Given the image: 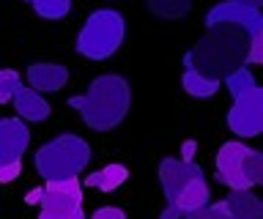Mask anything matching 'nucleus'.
Listing matches in <instances>:
<instances>
[{
    "label": "nucleus",
    "mask_w": 263,
    "mask_h": 219,
    "mask_svg": "<svg viewBox=\"0 0 263 219\" xmlns=\"http://www.w3.org/2000/svg\"><path fill=\"white\" fill-rule=\"evenodd\" d=\"M11 102H14V110L20 112V121H47L49 112H52V107L44 102V96L25 88L22 83L16 85Z\"/></svg>",
    "instance_id": "obj_12"
},
{
    "label": "nucleus",
    "mask_w": 263,
    "mask_h": 219,
    "mask_svg": "<svg viewBox=\"0 0 263 219\" xmlns=\"http://www.w3.org/2000/svg\"><path fill=\"white\" fill-rule=\"evenodd\" d=\"M184 219H228V214L222 208V203H209V206H203L200 211H195V214H189Z\"/></svg>",
    "instance_id": "obj_19"
},
{
    "label": "nucleus",
    "mask_w": 263,
    "mask_h": 219,
    "mask_svg": "<svg viewBox=\"0 0 263 219\" xmlns=\"http://www.w3.org/2000/svg\"><path fill=\"white\" fill-rule=\"evenodd\" d=\"M145 6L159 19H184L192 9V0H145Z\"/></svg>",
    "instance_id": "obj_16"
},
{
    "label": "nucleus",
    "mask_w": 263,
    "mask_h": 219,
    "mask_svg": "<svg viewBox=\"0 0 263 219\" xmlns=\"http://www.w3.org/2000/svg\"><path fill=\"white\" fill-rule=\"evenodd\" d=\"M28 3L44 19H63L71 11V0H28Z\"/></svg>",
    "instance_id": "obj_17"
},
{
    "label": "nucleus",
    "mask_w": 263,
    "mask_h": 219,
    "mask_svg": "<svg viewBox=\"0 0 263 219\" xmlns=\"http://www.w3.org/2000/svg\"><path fill=\"white\" fill-rule=\"evenodd\" d=\"M90 162V145L77 134H61L36 151V170L47 184L77 178Z\"/></svg>",
    "instance_id": "obj_5"
},
{
    "label": "nucleus",
    "mask_w": 263,
    "mask_h": 219,
    "mask_svg": "<svg viewBox=\"0 0 263 219\" xmlns=\"http://www.w3.org/2000/svg\"><path fill=\"white\" fill-rule=\"evenodd\" d=\"M181 85H184V91L189 96H195V99H209V96H214L219 91V83L217 79H209L203 74H197V71L186 69L184 77H181Z\"/></svg>",
    "instance_id": "obj_15"
},
{
    "label": "nucleus",
    "mask_w": 263,
    "mask_h": 219,
    "mask_svg": "<svg viewBox=\"0 0 263 219\" xmlns=\"http://www.w3.org/2000/svg\"><path fill=\"white\" fill-rule=\"evenodd\" d=\"M126 36V22L118 11L99 9L85 19L80 36H77V52L88 61H107L115 55Z\"/></svg>",
    "instance_id": "obj_6"
},
{
    "label": "nucleus",
    "mask_w": 263,
    "mask_h": 219,
    "mask_svg": "<svg viewBox=\"0 0 263 219\" xmlns=\"http://www.w3.org/2000/svg\"><path fill=\"white\" fill-rule=\"evenodd\" d=\"M247 52H250V36L241 28L233 25H214L209 28L200 42L186 52V69L197 71V74L209 79H225L230 71L247 63Z\"/></svg>",
    "instance_id": "obj_1"
},
{
    "label": "nucleus",
    "mask_w": 263,
    "mask_h": 219,
    "mask_svg": "<svg viewBox=\"0 0 263 219\" xmlns=\"http://www.w3.org/2000/svg\"><path fill=\"white\" fill-rule=\"evenodd\" d=\"M30 145V129L20 118H0V167L22 162Z\"/></svg>",
    "instance_id": "obj_10"
},
{
    "label": "nucleus",
    "mask_w": 263,
    "mask_h": 219,
    "mask_svg": "<svg viewBox=\"0 0 263 219\" xmlns=\"http://www.w3.org/2000/svg\"><path fill=\"white\" fill-rule=\"evenodd\" d=\"M195 148H197L195 143H186V145H184V162H192V156H195Z\"/></svg>",
    "instance_id": "obj_22"
},
{
    "label": "nucleus",
    "mask_w": 263,
    "mask_h": 219,
    "mask_svg": "<svg viewBox=\"0 0 263 219\" xmlns=\"http://www.w3.org/2000/svg\"><path fill=\"white\" fill-rule=\"evenodd\" d=\"M217 178L230 189H252L263 184V156L260 151L247 148L244 143H225L217 151Z\"/></svg>",
    "instance_id": "obj_7"
},
{
    "label": "nucleus",
    "mask_w": 263,
    "mask_h": 219,
    "mask_svg": "<svg viewBox=\"0 0 263 219\" xmlns=\"http://www.w3.org/2000/svg\"><path fill=\"white\" fill-rule=\"evenodd\" d=\"M238 3H247V6H260V0H238Z\"/></svg>",
    "instance_id": "obj_23"
},
{
    "label": "nucleus",
    "mask_w": 263,
    "mask_h": 219,
    "mask_svg": "<svg viewBox=\"0 0 263 219\" xmlns=\"http://www.w3.org/2000/svg\"><path fill=\"white\" fill-rule=\"evenodd\" d=\"M225 85L233 96V110L228 112V129L241 140L258 137L263 132V88H258L247 66L230 71L225 77Z\"/></svg>",
    "instance_id": "obj_4"
},
{
    "label": "nucleus",
    "mask_w": 263,
    "mask_h": 219,
    "mask_svg": "<svg viewBox=\"0 0 263 219\" xmlns=\"http://www.w3.org/2000/svg\"><path fill=\"white\" fill-rule=\"evenodd\" d=\"M126 178H129V170L123 165H107L102 170H96V173H90L85 178V186H90V189H102V192H112V189H118Z\"/></svg>",
    "instance_id": "obj_14"
},
{
    "label": "nucleus",
    "mask_w": 263,
    "mask_h": 219,
    "mask_svg": "<svg viewBox=\"0 0 263 219\" xmlns=\"http://www.w3.org/2000/svg\"><path fill=\"white\" fill-rule=\"evenodd\" d=\"M205 25H233L241 28L247 36H263V17L258 11V6H247L238 3V0H225V3L214 6V9L205 14Z\"/></svg>",
    "instance_id": "obj_9"
},
{
    "label": "nucleus",
    "mask_w": 263,
    "mask_h": 219,
    "mask_svg": "<svg viewBox=\"0 0 263 219\" xmlns=\"http://www.w3.org/2000/svg\"><path fill=\"white\" fill-rule=\"evenodd\" d=\"M90 219H126V214L118 208V206H104V208H99L90 214Z\"/></svg>",
    "instance_id": "obj_20"
},
{
    "label": "nucleus",
    "mask_w": 263,
    "mask_h": 219,
    "mask_svg": "<svg viewBox=\"0 0 263 219\" xmlns=\"http://www.w3.org/2000/svg\"><path fill=\"white\" fill-rule=\"evenodd\" d=\"M39 203H41L39 219H85V214H82L80 178H66V181L47 184Z\"/></svg>",
    "instance_id": "obj_8"
},
{
    "label": "nucleus",
    "mask_w": 263,
    "mask_h": 219,
    "mask_svg": "<svg viewBox=\"0 0 263 219\" xmlns=\"http://www.w3.org/2000/svg\"><path fill=\"white\" fill-rule=\"evenodd\" d=\"M69 83V69L61 63H33L28 66V85L36 93H55Z\"/></svg>",
    "instance_id": "obj_11"
},
{
    "label": "nucleus",
    "mask_w": 263,
    "mask_h": 219,
    "mask_svg": "<svg viewBox=\"0 0 263 219\" xmlns=\"http://www.w3.org/2000/svg\"><path fill=\"white\" fill-rule=\"evenodd\" d=\"M20 173H22V162H14V165H3V167H0V184H11Z\"/></svg>",
    "instance_id": "obj_21"
},
{
    "label": "nucleus",
    "mask_w": 263,
    "mask_h": 219,
    "mask_svg": "<svg viewBox=\"0 0 263 219\" xmlns=\"http://www.w3.org/2000/svg\"><path fill=\"white\" fill-rule=\"evenodd\" d=\"M22 79L20 74H16L14 69H3L0 71V104H6V102H11V96L16 91V85H20Z\"/></svg>",
    "instance_id": "obj_18"
},
{
    "label": "nucleus",
    "mask_w": 263,
    "mask_h": 219,
    "mask_svg": "<svg viewBox=\"0 0 263 219\" xmlns=\"http://www.w3.org/2000/svg\"><path fill=\"white\" fill-rule=\"evenodd\" d=\"M159 184L164 189V197H167V208L162 211L159 219H184L211 203L205 175L195 162L162 159Z\"/></svg>",
    "instance_id": "obj_3"
},
{
    "label": "nucleus",
    "mask_w": 263,
    "mask_h": 219,
    "mask_svg": "<svg viewBox=\"0 0 263 219\" xmlns=\"http://www.w3.org/2000/svg\"><path fill=\"white\" fill-rule=\"evenodd\" d=\"M228 219H263V203L250 189H230V194L222 200Z\"/></svg>",
    "instance_id": "obj_13"
},
{
    "label": "nucleus",
    "mask_w": 263,
    "mask_h": 219,
    "mask_svg": "<svg viewBox=\"0 0 263 219\" xmlns=\"http://www.w3.org/2000/svg\"><path fill=\"white\" fill-rule=\"evenodd\" d=\"M69 107L80 112L82 124L93 132H110L121 126L132 107V88L121 74H102L88 85L85 93L71 96Z\"/></svg>",
    "instance_id": "obj_2"
}]
</instances>
